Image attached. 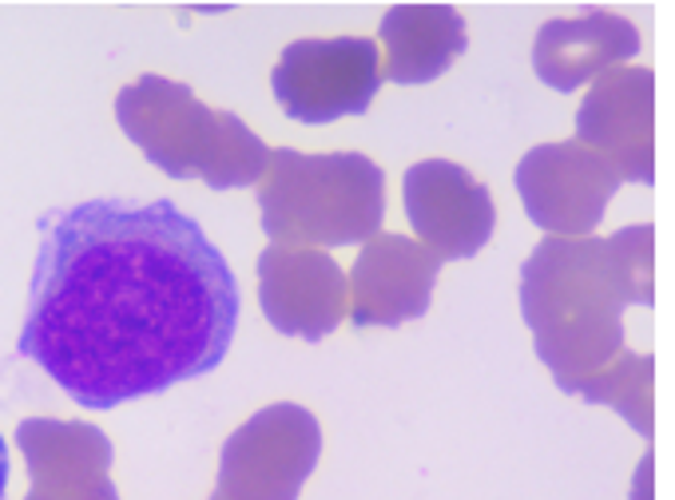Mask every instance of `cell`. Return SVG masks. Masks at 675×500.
<instances>
[{"label":"cell","instance_id":"cell-13","mask_svg":"<svg viewBox=\"0 0 675 500\" xmlns=\"http://www.w3.org/2000/svg\"><path fill=\"white\" fill-rule=\"evenodd\" d=\"M381 44L393 84H429L465 52V21L446 4H398L381 21Z\"/></svg>","mask_w":675,"mask_h":500},{"label":"cell","instance_id":"cell-14","mask_svg":"<svg viewBox=\"0 0 675 500\" xmlns=\"http://www.w3.org/2000/svg\"><path fill=\"white\" fill-rule=\"evenodd\" d=\"M636 44L640 40H636L632 24L604 16V12H592V16H584L577 24H545L533 48L536 76L545 80L548 87H556V92H572L577 84L596 76L600 68L632 56Z\"/></svg>","mask_w":675,"mask_h":500},{"label":"cell","instance_id":"cell-15","mask_svg":"<svg viewBox=\"0 0 675 500\" xmlns=\"http://www.w3.org/2000/svg\"><path fill=\"white\" fill-rule=\"evenodd\" d=\"M4 485H9V445L0 437V500H4Z\"/></svg>","mask_w":675,"mask_h":500},{"label":"cell","instance_id":"cell-4","mask_svg":"<svg viewBox=\"0 0 675 500\" xmlns=\"http://www.w3.org/2000/svg\"><path fill=\"white\" fill-rule=\"evenodd\" d=\"M259 207L262 230L279 247H366L386 218V175L358 152L279 147L259 179Z\"/></svg>","mask_w":675,"mask_h":500},{"label":"cell","instance_id":"cell-2","mask_svg":"<svg viewBox=\"0 0 675 500\" xmlns=\"http://www.w3.org/2000/svg\"><path fill=\"white\" fill-rule=\"evenodd\" d=\"M648 239V227L612 242L553 239L524 262V318L536 334V354L565 390H589V373L620 349V306L652 298Z\"/></svg>","mask_w":675,"mask_h":500},{"label":"cell","instance_id":"cell-12","mask_svg":"<svg viewBox=\"0 0 675 500\" xmlns=\"http://www.w3.org/2000/svg\"><path fill=\"white\" fill-rule=\"evenodd\" d=\"M580 140L608 152L624 175L652 179V76L612 72L592 87L580 111Z\"/></svg>","mask_w":675,"mask_h":500},{"label":"cell","instance_id":"cell-1","mask_svg":"<svg viewBox=\"0 0 675 500\" xmlns=\"http://www.w3.org/2000/svg\"><path fill=\"white\" fill-rule=\"evenodd\" d=\"M235 326V274L171 199H92L40 218L16 349L84 409L203 378Z\"/></svg>","mask_w":675,"mask_h":500},{"label":"cell","instance_id":"cell-7","mask_svg":"<svg viewBox=\"0 0 675 500\" xmlns=\"http://www.w3.org/2000/svg\"><path fill=\"white\" fill-rule=\"evenodd\" d=\"M259 298L279 334L318 342L350 314V278L322 250L271 242L259 254Z\"/></svg>","mask_w":675,"mask_h":500},{"label":"cell","instance_id":"cell-6","mask_svg":"<svg viewBox=\"0 0 675 500\" xmlns=\"http://www.w3.org/2000/svg\"><path fill=\"white\" fill-rule=\"evenodd\" d=\"M274 96L298 123L362 116L381 87V52L366 36L295 40L274 64Z\"/></svg>","mask_w":675,"mask_h":500},{"label":"cell","instance_id":"cell-3","mask_svg":"<svg viewBox=\"0 0 675 500\" xmlns=\"http://www.w3.org/2000/svg\"><path fill=\"white\" fill-rule=\"evenodd\" d=\"M123 135L171 179H203L211 191L254 187L271 164L267 143L239 116L208 108L187 84L140 76L116 96Z\"/></svg>","mask_w":675,"mask_h":500},{"label":"cell","instance_id":"cell-5","mask_svg":"<svg viewBox=\"0 0 675 500\" xmlns=\"http://www.w3.org/2000/svg\"><path fill=\"white\" fill-rule=\"evenodd\" d=\"M322 453L318 417L303 405H267L223 445L211 500H298Z\"/></svg>","mask_w":675,"mask_h":500},{"label":"cell","instance_id":"cell-8","mask_svg":"<svg viewBox=\"0 0 675 500\" xmlns=\"http://www.w3.org/2000/svg\"><path fill=\"white\" fill-rule=\"evenodd\" d=\"M616 183H620L616 167L580 143L536 147L517 167V187H521L529 218L536 227L565 230V235L589 230L612 199Z\"/></svg>","mask_w":675,"mask_h":500},{"label":"cell","instance_id":"cell-10","mask_svg":"<svg viewBox=\"0 0 675 500\" xmlns=\"http://www.w3.org/2000/svg\"><path fill=\"white\" fill-rule=\"evenodd\" d=\"M33 489L24 500H120L111 485V441L87 421L28 417L16 429Z\"/></svg>","mask_w":675,"mask_h":500},{"label":"cell","instance_id":"cell-9","mask_svg":"<svg viewBox=\"0 0 675 500\" xmlns=\"http://www.w3.org/2000/svg\"><path fill=\"white\" fill-rule=\"evenodd\" d=\"M405 215L441 262L473 259L493 235V199L465 167L425 159L405 171Z\"/></svg>","mask_w":675,"mask_h":500},{"label":"cell","instance_id":"cell-11","mask_svg":"<svg viewBox=\"0 0 675 500\" xmlns=\"http://www.w3.org/2000/svg\"><path fill=\"white\" fill-rule=\"evenodd\" d=\"M441 259L405 235H374L350 271V322L402 326L429 310Z\"/></svg>","mask_w":675,"mask_h":500}]
</instances>
